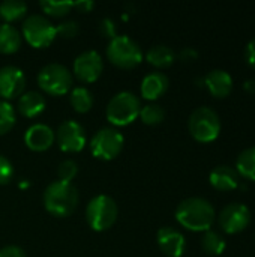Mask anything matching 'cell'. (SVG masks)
<instances>
[{
    "mask_svg": "<svg viewBox=\"0 0 255 257\" xmlns=\"http://www.w3.org/2000/svg\"><path fill=\"white\" fill-rule=\"evenodd\" d=\"M177 223L192 232H207L215 221L212 203L203 197L185 199L176 209Z\"/></svg>",
    "mask_w": 255,
    "mask_h": 257,
    "instance_id": "cell-1",
    "label": "cell"
},
{
    "mask_svg": "<svg viewBox=\"0 0 255 257\" xmlns=\"http://www.w3.org/2000/svg\"><path fill=\"white\" fill-rule=\"evenodd\" d=\"M78 205V191L71 182L54 181L44 191V206L47 212L63 218L71 215Z\"/></svg>",
    "mask_w": 255,
    "mask_h": 257,
    "instance_id": "cell-2",
    "label": "cell"
},
{
    "mask_svg": "<svg viewBox=\"0 0 255 257\" xmlns=\"http://www.w3.org/2000/svg\"><path fill=\"white\" fill-rule=\"evenodd\" d=\"M141 104L135 93L123 90L116 93L105 110L107 120L116 126H126L140 116Z\"/></svg>",
    "mask_w": 255,
    "mask_h": 257,
    "instance_id": "cell-3",
    "label": "cell"
},
{
    "mask_svg": "<svg viewBox=\"0 0 255 257\" xmlns=\"http://www.w3.org/2000/svg\"><path fill=\"white\" fill-rule=\"evenodd\" d=\"M107 56L113 65L122 69H132L143 60V50L126 35H117L107 45Z\"/></svg>",
    "mask_w": 255,
    "mask_h": 257,
    "instance_id": "cell-4",
    "label": "cell"
},
{
    "mask_svg": "<svg viewBox=\"0 0 255 257\" xmlns=\"http://www.w3.org/2000/svg\"><path fill=\"white\" fill-rule=\"evenodd\" d=\"M188 128L191 136L200 143H210L218 139L221 133V120L210 107H198L192 111Z\"/></svg>",
    "mask_w": 255,
    "mask_h": 257,
    "instance_id": "cell-5",
    "label": "cell"
},
{
    "mask_svg": "<svg viewBox=\"0 0 255 257\" xmlns=\"http://www.w3.org/2000/svg\"><path fill=\"white\" fill-rule=\"evenodd\" d=\"M117 205L105 194L93 197L86 208V221L95 232H104L110 229L117 220Z\"/></svg>",
    "mask_w": 255,
    "mask_h": 257,
    "instance_id": "cell-6",
    "label": "cell"
},
{
    "mask_svg": "<svg viewBox=\"0 0 255 257\" xmlns=\"http://www.w3.org/2000/svg\"><path fill=\"white\" fill-rule=\"evenodd\" d=\"M38 84L51 96L66 95L72 89V74L60 63H48L39 71Z\"/></svg>",
    "mask_w": 255,
    "mask_h": 257,
    "instance_id": "cell-7",
    "label": "cell"
},
{
    "mask_svg": "<svg viewBox=\"0 0 255 257\" xmlns=\"http://www.w3.org/2000/svg\"><path fill=\"white\" fill-rule=\"evenodd\" d=\"M23 36L35 48H45L57 38L56 26L45 17L32 14L23 21Z\"/></svg>",
    "mask_w": 255,
    "mask_h": 257,
    "instance_id": "cell-8",
    "label": "cell"
},
{
    "mask_svg": "<svg viewBox=\"0 0 255 257\" xmlns=\"http://www.w3.org/2000/svg\"><path fill=\"white\" fill-rule=\"evenodd\" d=\"M125 139L122 133L114 128H102L90 139V152L95 158L110 161L116 158L123 149Z\"/></svg>",
    "mask_w": 255,
    "mask_h": 257,
    "instance_id": "cell-9",
    "label": "cell"
},
{
    "mask_svg": "<svg viewBox=\"0 0 255 257\" xmlns=\"http://www.w3.org/2000/svg\"><path fill=\"white\" fill-rule=\"evenodd\" d=\"M218 223L219 227L228 235L240 233L249 226L251 212L248 206L242 203H230L219 212Z\"/></svg>",
    "mask_w": 255,
    "mask_h": 257,
    "instance_id": "cell-10",
    "label": "cell"
},
{
    "mask_svg": "<svg viewBox=\"0 0 255 257\" xmlns=\"http://www.w3.org/2000/svg\"><path fill=\"white\" fill-rule=\"evenodd\" d=\"M104 71V62L98 51L86 50L74 60V75L83 83L96 81Z\"/></svg>",
    "mask_w": 255,
    "mask_h": 257,
    "instance_id": "cell-11",
    "label": "cell"
},
{
    "mask_svg": "<svg viewBox=\"0 0 255 257\" xmlns=\"http://www.w3.org/2000/svg\"><path fill=\"white\" fill-rule=\"evenodd\" d=\"M56 134V140L59 148L63 152H80L86 146V136L83 126L75 120H65L59 125Z\"/></svg>",
    "mask_w": 255,
    "mask_h": 257,
    "instance_id": "cell-12",
    "label": "cell"
},
{
    "mask_svg": "<svg viewBox=\"0 0 255 257\" xmlns=\"http://www.w3.org/2000/svg\"><path fill=\"white\" fill-rule=\"evenodd\" d=\"M26 87V75L23 69L14 65H6L0 68V96L6 99H12L15 96H21Z\"/></svg>",
    "mask_w": 255,
    "mask_h": 257,
    "instance_id": "cell-13",
    "label": "cell"
},
{
    "mask_svg": "<svg viewBox=\"0 0 255 257\" xmlns=\"http://www.w3.org/2000/svg\"><path fill=\"white\" fill-rule=\"evenodd\" d=\"M158 247L167 257H182L186 248V241L182 232L174 227H162L156 235Z\"/></svg>",
    "mask_w": 255,
    "mask_h": 257,
    "instance_id": "cell-14",
    "label": "cell"
},
{
    "mask_svg": "<svg viewBox=\"0 0 255 257\" xmlns=\"http://www.w3.org/2000/svg\"><path fill=\"white\" fill-rule=\"evenodd\" d=\"M54 140H56L54 131L45 123H33L32 126L27 128L24 134V142L27 148L35 152H42L50 149Z\"/></svg>",
    "mask_w": 255,
    "mask_h": 257,
    "instance_id": "cell-15",
    "label": "cell"
},
{
    "mask_svg": "<svg viewBox=\"0 0 255 257\" xmlns=\"http://www.w3.org/2000/svg\"><path fill=\"white\" fill-rule=\"evenodd\" d=\"M204 86L215 98H227L233 90V78L224 69H213L203 78Z\"/></svg>",
    "mask_w": 255,
    "mask_h": 257,
    "instance_id": "cell-16",
    "label": "cell"
},
{
    "mask_svg": "<svg viewBox=\"0 0 255 257\" xmlns=\"http://www.w3.org/2000/svg\"><path fill=\"white\" fill-rule=\"evenodd\" d=\"M239 173L230 166H218L209 175L210 185L218 191H233L239 187Z\"/></svg>",
    "mask_w": 255,
    "mask_h": 257,
    "instance_id": "cell-17",
    "label": "cell"
},
{
    "mask_svg": "<svg viewBox=\"0 0 255 257\" xmlns=\"http://www.w3.org/2000/svg\"><path fill=\"white\" fill-rule=\"evenodd\" d=\"M168 77L162 72H150L147 74L143 81H141V96L144 99H149V101H155L158 98H161L167 89H168Z\"/></svg>",
    "mask_w": 255,
    "mask_h": 257,
    "instance_id": "cell-18",
    "label": "cell"
},
{
    "mask_svg": "<svg viewBox=\"0 0 255 257\" xmlns=\"http://www.w3.org/2000/svg\"><path fill=\"white\" fill-rule=\"evenodd\" d=\"M45 105H47V101L42 93L36 90H29L18 98L17 108L21 113V116L32 119V117L39 116L45 110Z\"/></svg>",
    "mask_w": 255,
    "mask_h": 257,
    "instance_id": "cell-19",
    "label": "cell"
},
{
    "mask_svg": "<svg viewBox=\"0 0 255 257\" xmlns=\"http://www.w3.org/2000/svg\"><path fill=\"white\" fill-rule=\"evenodd\" d=\"M21 47V33L8 23L0 24V53L12 54Z\"/></svg>",
    "mask_w": 255,
    "mask_h": 257,
    "instance_id": "cell-20",
    "label": "cell"
},
{
    "mask_svg": "<svg viewBox=\"0 0 255 257\" xmlns=\"http://www.w3.org/2000/svg\"><path fill=\"white\" fill-rule=\"evenodd\" d=\"M176 59L174 51L167 45H153L146 53V60L156 68H168Z\"/></svg>",
    "mask_w": 255,
    "mask_h": 257,
    "instance_id": "cell-21",
    "label": "cell"
},
{
    "mask_svg": "<svg viewBox=\"0 0 255 257\" xmlns=\"http://www.w3.org/2000/svg\"><path fill=\"white\" fill-rule=\"evenodd\" d=\"M69 102L78 113H87L93 107V95L87 87L78 86L71 89L69 92Z\"/></svg>",
    "mask_w": 255,
    "mask_h": 257,
    "instance_id": "cell-22",
    "label": "cell"
},
{
    "mask_svg": "<svg viewBox=\"0 0 255 257\" xmlns=\"http://www.w3.org/2000/svg\"><path fill=\"white\" fill-rule=\"evenodd\" d=\"M236 172L249 181H255V146L240 152L236 161Z\"/></svg>",
    "mask_w": 255,
    "mask_h": 257,
    "instance_id": "cell-23",
    "label": "cell"
},
{
    "mask_svg": "<svg viewBox=\"0 0 255 257\" xmlns=\"http://www.w3.org/2000/svg\"><path fill=\"white\" fill-rule=\"evenodd\" d=\"M27 12V5L21 0H6L0 3V18L8 24L23 18Z\"/></svg>",
    "mask_w": 255,
    "mask_h": 257,
    "instance_id": "cell-24",
    "label": "cell"
},
{
    "mask_svg": "<svg viewBox=\"0 0 255 257\" xmlns=\"http://www.w3.org/2000/svg\"><path fill=\"white\" fill-rule=\"evenodd\" d=\"M227 244H225V239L215 230H207L204 232L203 235V239H201V248L204 250L206 254L209 256H219L224 253Z\"/></svg>",
    "mask_w": 255,
    "mask_h": 257,
    "instance_id": "cell-25",
    "label": "cell"
},
{
    "mask_svg": "<svg viewBox=\"0 0 255 257\" xmlns=\"http://www.w3.org/2000/svg\"><path fill=\"white\" fill-rule=\"evenodd\" d=\"M42 11L50 17H63L74 8V2L69 0H42L39 3Z\"/></svg>",
    "mask_w": 255,
    "mask_h": 257,
    "instance_id": "cell-26",
    "label": "cell"
},
{
    "mask_svg": "<svg viewBox=\"0 0 255 257\" xmlns=\"http://www.w3.org/2000/svg\"><path fill=\"white\" fill-rule=\"evenodd\" d=\"M15 110L11 102L0 99V136L9 133L15 125Z\"/></svg>",
    "mask_w": 255,
    "mask_h": 257,
    "instance_id": "cell-27",
    "label": "cell"
},
{
    "mask_svg": "<svg viewBox=\"0 0 255 257\" xmlns=\"http://www.w3.org/2000/svg\"><path fill=\"white\" fill-rule=\"evenodd\" d=\"M140 119L146 125H158V123H161L165 119V111L158 104H149L146 107H141Z\"/></svg>",
    "mask_w": 255,
    "mask_h": 257,
    "instance_id": "cell-28",
    "label": "cell"
},
{
    "mask_svg": "<svg viewBox=\"0 0 255 257\" xmlns=\"http://www.w3.org/2000/svg\"><path fill=\"white\" fill-rule=\"evenodd\" d=\"M77 173H78V166L72 160H65L57 167L59 181H63V182H71L77 176Z\"/></svg>",
    "mask_w": 255,
    "mask_h": 257,
    "instance_id": "cell-29",
    "label": "cell"
},
{
    "mask_svg": "<svg viewBox=\"0 0 255 257\" xmlns=\"http://www.w3.org/2000/svg\"><path fill=\"white\" fill-rule=\"evenodd\" d=\"M78 23L74 21V20H68V21H62L60 24L56 26V35L57 36H62L65 39H69V38H75L78 35Z\"/></svg>",
    "mask_w": 255,
    "mask_h": 257,
    "instance_id": "cell-30",
    "label": "cell"
},
{
    "mask_svg": "<svg viewBox=\"0 0 255 257\" xmlns=\"http://www.w3.org/2000/svg\"><path fill=\"white\" fill-rule=\"evenodd\" d=\"M12 178H14V166H12V163L6 157L0 155V184L6 185V184L11 182Z\"/></svg>",
    "mask_w": 255,
    "mask_h": 257,
    "instance_id": "cell-31",
    "label": "cell"
},
{
    "mask_svg": "<svg viewBox=\"0 0 255 257\" xmlns=\"http://www.w3.org/2000/svg\"><path fill=\"white\" fill-rule=\"evenodd\" d=\"M99 30H101V33L105 38L113 39L114 36H117V33H116V24H114V21L111 18H104L101 21V24H99Z\"/></svg>",
    "mask_w": 255,
    "mask_h": 257,
    "instance_id": "cell-32",
    "label": "cell"
},
{
    "mask_svg": "<svg viewBox=\"0 0 255 257\" xmlns=\"http://www.w3.org/2000/svg\"><path fill=\"white\" fill-rule=\"evenodd\" d=\"M0 257H26V253L17 245H8L0 248Z\"/></svg>",
    "mask_w": 255,
    "mask_h": 257,
    "instance_id": "cell-33",
    "label": "cell"
},
{
    "mask_svg": "<svg viewBox=\"0 0 255 257\" xmlns=\"http://www.w3.org/2000/svg\"><path fill=\"white\" fill-rule=\"evenodd\" d=\"M245 59H246V63L255 68V38L251 39L246 45V50H245Z\"/></svg>",
    "mask_w": 255,
    "mask_h": 257,
    "instance_id": "cell-34",
    "label": "cell"
},
{
    "mask_svg": "<svg viewBox=\"0 0 255 257\" xmlns=\"http://www.w3.org/2000/svg\"><path fill=\"white\" fill-rule=\"evenodd\" d=\"M95 6V3L92 0H80V2H74V8L78 9L80 12H89L92 11Z\"/></svg>",
    "mask_w": 255,
    "mask_h": 257,
    "instance_id": "cell-35",
    "label": "cell"
},
{
    "mask_svg": "<svg viewBox=\"0 0 255 257\" xmlns=\"http://www.w3.org/2000/svg\"><path fill=\"white\" fill-rule=\"evenodd\" d=\"M197 56H198V53H197L194 48H183L182 53H180V59L185 60V62H188V60H195Z\"/></svg>",
    "mask_w": 255,
    "mask_h": 257,
    "instance_id": "cell-36",
    "label": "cell"
},
{
    "mask_svg": "<svg viewBox=\"0 0 255 257\" xmlns=\"http://www.w3.org/2000/svg\"><path fill=\"white\" fill-rule=\"evenodd\" d=\"M243 89L248 92V93H255V80H248V81H245V84H243Z\"/></svg>",
    "mask_w": 255,
    "mask_h": 257,
    "instance_id": "cell-37",
    "label": "cell"
}]
</instances>
